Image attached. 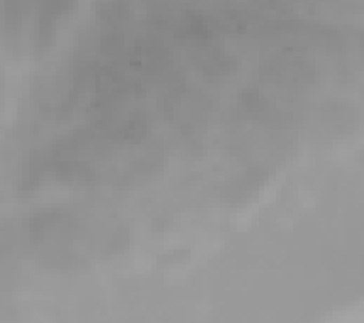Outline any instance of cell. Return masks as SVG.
Listing matches in <instances>:
<instances>
[{"label":"cell","instance_id":"1","mask_svg":"<svg viewBox=\"0 0 364 323\" xmlns=\"http://www.w3.org/2000/svg\"><path fill=\"white\" fill-rule=\"evenodd\" d=\"M127 233L117 223L81 211H42L27 221V240L37 263L54 270H81L120 253Z\"/></svg>","mask_w":364,"mask_h":323},{"label":"cell","instance_id":"2","mask_svg":"<svg viewBox=\"0 0 364 323\" xmlns=\"http://www.w3.org/2000/svg\"><path fill=\"white\" fill-rule=\"evenodd\" d=\"M74 0H3L0 32L10 52L39 57L57 40Z\"/></svg>","mask_w":364,"mask_h":323}]
</instances>
